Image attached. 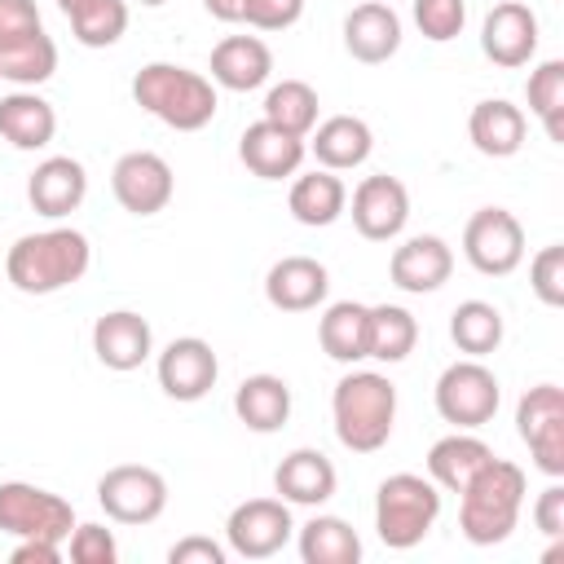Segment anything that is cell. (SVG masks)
Masks as SVG:
<instances>
[{"label":"cell","mask_w":564,"mask_h":564,"mask_svg":"<svg viewBox=\"0 0 564 564\" xmlns=\"http://www.w3.org/2000/svg\"><path fill=\"white\" fill-rule=\"evenodd\" d=\"M93 264V247L79 229L70 225H53L40 234H22L9 256H4V273L22 295H53L75 286Z\"/></svg>","instance_id":"6da1fadb"},{"label":"cell","mask_w":564,"mask_h":564,"mask_svg":"<svg viewBox=\"0 0 564 564\" xmlns=\"http://www.w3.org/2000/svg\"><path fill=\"white\" fill-rule=\"evenodd\" d=\"M524 471L511 458H489L463 489H458V529L471 546H494L507 542L520 507H524Z\"/></svg>","instance_id":"7a4b0ae2"},{"label":"cell","mask_w":564,"mask_h":564,"mask_svg":"<svg viewBox=\"0 0 564 564\" xmlns=\"http://www.w3.org/2000/svg\"><path fill=\"white\" fill-rule=\"evenodd\" d=\"M132 101L176 132H198L216 119V84L176 62H145L132 75Z\"/></svg>","instance_id":"3957f363"},{"label":"cell","mask_w":564,"mask_h":564,"mask_svg":"<svg viewBox=\"0 0 564 564\" xmlns=\"http://www.w3.org/2000/svg\"><path fill=\"white\" fill-rule=\"evenodd\" d=\"M335 436L352 454H375L388 445L397 423V383L379 370H348L330 392Z\"/></svg>","instance_id":"277c9868"},{"label":"cell","mask_w":564,"mask_h":564,"mask_svg":"<svg viewBox=\"0 0 564 564\" xmlns=\"http://www.w3.org/2000/svg\"><path fill=\"white\" fill-rule=\"evenodd\" d=\"M441 516V489L427 476L414 471H397L388 480H379L375 489V533L383 546L392 551H410L419 546L432 524Z\"/></svg>","instance_id":"5b68a950"},{"label":"cell","mask_w":564,"mask_h":564,"mask_svg":"<svg viewBox=\"0 0 564 564\" xmlns=\"http://www.w3.org/2000/svg\"><path fill=\"white\" fill-rule=\"evenodd\" d=\"M432 401H436V414L463 432H476L485 427L494 414H498V401H502V388H498V375L480 361V357H463V361H449L432 388Z\"/></svg>","instance_id":"8992f818"},{"label":"cell","mask_w":564,"mask_h":564,"mask_svg":"<svg viewBox=\"0 0 564 564\" xmlns=\"http://www.w3.org/2000/svg\"><path fill=\"white\" fill-rule=\"evenodd\" d=\"M75 529V507L31 480H0V533L9 538H44V542H62Z\"/></svg>","instance_id":"52a82bcc"},{"label":"cell","mask_w":564,"mask_h":564,"mask_svg":"<svg viewBox=\"0 0 564 564\" xmlns=\"http://www.w3.org/2000/svg\"><path fill=\"white\" fill-rule=\"evenodd\" d=\"M516 432L529 445V458L542 476H564V388L538 383L516 405Z\"/></svg>","instance_id":"ba28073f"},{"label":"cell","mask_w":564,"mask_h":564,"mask_svg":"<svg viewBox=\"0 0 564 564\" xmlns=\"http://www.w3.org/2000/svg\"><path fill=\"white\" fill-rule=\"evenodd\" d=\"M97 502L115 524H154L167 511V480L145 463H119L97 480Z\"/></svg>","instance_id":"9c48e42d"},{"label":"cell","mask_w":564,"mask_h":564,"mask_svg":"<svg viewBox=\"0 0 564 564\" xmlns=\"http://www.w3.org/2000/svg\"><path fill=\"white\" fill-rule=\"evenodd\" d=\"M463 256L485 278H507L524 260V225L507 207H480L463 225Z\"/></svg>","instance_id":"30bf717a"},{"label":"cell","mask_w":564,"mask_h":564,"mask_svg":"<svg viewBox=\"0 0 564 564\" xmlns=\"http://www.w3.org/2000/svg\"><path fill=\"white\" fill-rule=\"evenodd\" d=\"M295 538L291 502L282 498H247L225 520V546L238 560H269Z\"/></svg>","instance_id":"8fae6325"},{"label":"cell","mask_w":564,"mask_h":564,"mask_svg":"<svg viewBox=\"0 0 564 564\" xmlns=\"http://www.w3.org/2000/svg\"><path fill=\"white\" fill-rule=\"evenodd\" d=\"M110 189H115V203L132 216H159L172 194H176V176H172V163L154 150H128L119 154V163L110 167Z\"/></svg>","instance_id":"7c38bea8"},{"label":"cell","mask_w":564,"mask_h":564,"mask_svg":"<svg viewBox=\"0 0 564 564\" xmlns=\"http://www.w3.org/2000/svg\"><path fill=\"white\" fill-rule=\"evenodd\" d=\"M154 375H159V388H163L172 401H203V397L216 388L220 361H216V352H212L207 339L181 335V339H172V344L159 352Z\"/></svg>","instance_id":"4fadbf2b"},{"label":"cell","mask_w":564,"mask_h":564,"mask_svg":"<svg viewBox=\"0 0 564 564\" xmlns=\"http://www.w3.org/2000/svg\"><path fill=\"white\" fill-rule=\"evenodd\" d=\"M410 220V189L388 176V172H375V176H361L357 189H352V225L361 238L370 242H392Z\"/></svg>","instance_id":"5bb4252c"},{"label":"cell","mask_w":564,"mask_h":564,"mask_svg":"<svg viewBox=\"0 0 564 564\" xmlns=\"http://www.w3.org/2000/svg\"><path fill=\"white\" fill-rule=\"evenodd\" d=\"M480 48L494 66L502 70H520L533 62L538 53V13L520 0H502L485 13V26H480Z\"/></svg>","instance_id":"9a60e30c"},{"label":"cell","mask_w":564,"mask_h":564,"mask_svg":"<svg viewBox=\"0 0 564 564\" xmlns=\"http://www.w3.org/2000/svg\"><path fill=\"white\" fill-rule=\"evenodd\" d=\"M93 352H97V361H101L106 370L128 375V370H137V366L150 361V352H154V330H150V322H145L141 313H132V308H110V313H101V317L93 322Z\"/></svg>","instance_id":"2e32d148"},{"label":"cell","mask_w":564,"mask_h":564,"mask_svg":"<svg viewBox=\"0 0 564 564\" xmlns=\"http://www.w3.org/2000/svg\"><path fill=\"white\" fill-rule=\"evenodd\" d=\"M304 154H308L304 137H295V132H286V128H278V123H269V119L247 123L242 137H238V159H242V167H247L251 176H260V181L295 176L300 163H304Z\"/></svg>","instance_id":"e0dca14e"},{"label":"cell","mask_w":564,"mask_h":564,"mask_svg":"<svg viewBox=\"0 0 564 564\" xmlns=\"http://www.w3.org/2000/svg\"><path fill=\"white\" fill-rule=\"evenodd\" d=\"M84 198H88V172H84V163L70 159V154H48V159L35 163V172L26 176V203H31L44 220L70 216Z\"/></svg>","instance_id":"ac0fdd59"},{"label":"cell","mask_w":564,"mask_h":564,"mask_svg":"<svg viewBox=\"0 0 564 564\" xmlns=\"http://www.w3.org/2000/svg\"><path fill=\"white\" fill-rule=\"evenodd\" d=\"M449 273H454V251H449V242L436 238V234H414V238H405V242L392 251V260H388V278H392L401 291H410V295H432V291H441V286L449 282Z\"/></svg>","instance_id":"d6986e66"},{"label":"cell","mask_w":564,"mask_h":564,"mask_svg":"<svg viewBox=\"0 0 564 564\" xmlns=\"http://www.w3.org/2000/svg\"><path fill=\"white\" fill-rule=\"evenodd\" d=\"M326 295H330V273L313 256H282L264 273V300L278 313H308L326 304Z\"/></svg>","instance_id":"ffe728a7"},{"label":"cell","mask_w":564,"mask_h":564,"mask_svg":"<svg viewBox=\"0 0 564 564\" xmlns=\"http://www.w3.org/2000/svg\"><path fill=\"white\" fill-rule=\"evenodd\" d=\"M335 485H339L335 463L322 449H308V445L291 449L273 471V489L291 507H322V502L335 498Z\"/></svg>","instance_id":"44dd1931"},{"label":"cell","mask_w":564,"mask_h":564,"mask_svg":"<svg viewBox=\"0 0 564 564\" xmlns=\"http://www.w3.org/2000/svg\"><path fill=\"white\" fill-rule=\"evenodd\" d=\"M344 48L366 62V66H379L388 62L397 48H401V18L388 0H366L357 9H348L344 18Z\"/></svg>","instance_id":"7402d4cb"},{"label":"cell","mask_w":564,"mask_h":564,"mask_svg":"<svg viewBox=\"0 0 564 564\" xmlns=\"http://www.w3.org/2000/svg\"><path fill=\"white\" fill-rule=\"evenodd\" d=\"M212 84L229 88V93H251L260 84H269L273 75V53L260 35H225L216 48H212Z\"/></svg>","instance_id":"603a6c76"},{"label":"cell","mask_w":564,"mask_h":564,"mask_svg":"<svg viewBox=\"0 0 564 564\" xmlns=\"http://www.w3.org/2000/svg\"><path fill=\"white\" fill-rule=\"evenodd\" d=\"M467 137L485 159H511V154H520V145L529 137V119L507 97H485L467 115Z\"/></svg>","instance_id":"cb8c5ba5"},{"label":"cell","mask_w":564,"mask_h":564,"mask_svg":"<svg viewBox=\"0 0 564 564\" xmlns=\"http://www.w3.org/2000/svg\"><path fill=\"white\" fill-rule=\"evenodd\" d=\"M304 141H308L317 167H330V172H352V167H361V163L370 159V150H375V132H370V123L357 119V115H330V119H322Z\"/></svg>","instance_id":"d4e9b609"},{"label":"cell","mask_w":564,"mask_h":564,"mask_svg":"<svg viewBox=\"0 0 564 564\" xmlns=\"http://www.w3.org/2000/svg\"><path fill=\"white\" fill-rule=\"evenodd\" d=\"M0 137L13 150H44L57 137V110L35 88H13L0 97Z\"/></svg>","instance_id":"484cf974"},{"label":"cell","mask_w":564,"mask_h":564,"mask_svg":"<svg viewBox=\"0 0 564 564\" xmlns=\"http://www.w3.org/2000/svg\"><path fill=\"white\" fill-rule=\"evenodd\" d=\"M234 414H238V423H247L260 436L286 427V419H291V383L282 375H247L234 388Z\"/></svg>","instance_id":"4316f807"},{"label":"cell","mask_w":564,"mask_h":564,"mask_svg":"<svg viewBox=\"0 0 564 564\" xmlns=\"http://www.w3.org/2000/svg\"><path fill=\"white\" fill-rule=\"evenodd\" d=\"M286 207H291V216H295L300 225H308V229H326V225H335V220L344 216V207H348V189H344L339 172H330V167H313V172H304V176L291 181Z\"/></svg>","instance_id":"83f0119b"},{"label":"cell","mask_w":564,"mask_h":564,"mask_svg":"<svg viewBox=\"0 0 564 564\" xmlns=\"http://www.w3.org/2000/svg\"><path fill=\"white\" fill-rule=\"evenodd\" d=\"M489 458H494V449L480 436H471V432L458 427V432L441 436L427 449V480H436V489H445V494H458Z\"/></svg>","instance_id":"f1b7e54d"},{"label":"cell","mask_w":564,"mask_h":564,"mask_svg":"<svg viewBox=\"0 0 564 564\" xmlns=\"http://www.w3.org/2000/svg\"><path fill=\"white\" fill-rule=\"evenodd\" d=\"M366 335H370V304H357V300L330 304L317 322V344L339 366L366 361Z\"/></svg>","instance_id":"f546056e"},{"label":"cell","mask_w":564,"mask_h":564,"mask_svg":"<svg viewBox=\"0 0 564 564\" xmlns=\"http://www.w3.org/2000/svg\"><path fill=\"white\" fill-rule=\"evenodd\" d=\"M295 546L304 564H357L361 560V538L339 516H313L295 533Z\"/></svg>","instance_id":"4dcf8cb0"},{"label":"cell","mask_w":564,"mask_h":564,"mask_svg":"<svg viewBox=\"0 0 564 564\" xmlns=\"http://www.w3.org/2000/svg\"><path fill=\"white\" fill-rule=\"evenodd\" d=\"M419 344V322L401 304H370V335H366V357L375 361H405Z\"/></svg>","instance_id":"1f68e13d"},{"label":"cell","mask_w":564,"mask_h":564,"mask_svg":"<svg viewBox=\"0 0 564 564\" xmlns=\"http://www.w3.org/2000/svg\"><path fill=\"white\" fill-rule=\"evenodd\" d=\"M502 313H498V304H489V300H463L454 313H449V339L458 344V352H467V357H489V352H498V344H502Z\"/></svg>","instance_id":"d6a6232c"},{"label":"cell","mask_w":564,"mask_h":564,"mask_svg":"<svg viewBox=\"0 0 564 564\" xmlns=\"http://www.w3.org/2000/svg\"><path fill=\"white\" fill-rule=\"evenodd\" d=\"M524 97H529V110L538 115L542 132L564 145V62L560 57H546L529 70V84H524Z\"/></svg>","instance_id":"836d02e7"},{"label":"cell","mask_w":564,"mask_h":564,"mask_svg":"<svg viewBox=\"0 0 564 564\" xmlns=\"http://www.w3.org/2000/svg\"><path fill=\"white\" fill-rule=\"evenodd\" d=\"M264 119L269 123H278V128H286V132H295V137H308L313 128H317V93H313V84H304V79H282V84H273L269 93H264Z\"/></svg>","instance_id":"e575fe53"},{"label":"cell","mask_w":564,"mask_h":564,"mask_svg":"<svg viewBox=\"0 0 564 564\" xmlns=\"http://www.w3.org/2000/svg\"><path fill=\"white\" fill-rule=\"evenodd\" d=\"M66 18L84 48H110L128 31V0H88Z\"/></svg>","instance_id":"d590c367"},{"label":"cell","mask_w":564,"mask_h":564,"mask_svg":"<svg viewBox=\"0 0 564 564\" xmlns=\"http://www.w3.org/2000/svg\"><path fill=\"white\" fill-rule=\"evenodd\" d=\"M53 70H57V44H53L48 31H40V35H31L26 44L0 53V79H9V84H18V88L44 84V79H53Z\"/></svg>","instance_id":"8d00e7d4"},{"label":"cell","mask_w":564,"mask_h":564,"mask_svg":"<svg viewBox=\"0 0 564 564\" xmlns=\"http://www.w3.org/2000/svg\"><path fill=\"white\" fill-rule=\"evenodd\" d=\"M414 22H419L423 40L449 44L467 26V0H414Z\"/></svg>","instance_id":"74e56055"},{"label":"cell","mask_w":564,"mask_h":564,"mask_svg":"<svg viewBox=\"0 0 564 564\" xmlns=\"http://www.w3.org/2000/svg\"><path fill=\"white\" fill-rule=\"evenodd\" d=\"M529 286H533V295H538L546 308H560V304H564V247H560V242L542 247V251L529 260Z\"/></svg>","instance_id":"f35d334b"},{"label":"cell","mask_w":564,"mask_h":564,"mask_svg":"<svg viewBox=\"0 0 564 564\" xmlns=\"http://www.w3.org/2000/svg\"><path fill=\"white\" fill-rule=\"evenodd\" d=\"M66 546H70L75 564H115L119 560V542L106 524H75Z\"/></svg>","instance_id":"ab89813d"},{"label":"cell","mask_w":564,"mask_h":564,"mask_svg":"<svg viewBox=\"0 0 564 564\" xmlns=\"http://www.w3.org/2000/svg\"><path fill=\"white\" fill-rule=\"evenodd\" d=\"M40 31H44V22H40L35 0H0V53L26 44Z\"/></svg>","instance_id":"60d3db41"},{"label":"cell","mask_w":564,"mask_h":564,"mask_svg":"<svg viewBox=\"0 0 564 564\" xmlns=\"http://www.w3.org/2000/svg\"><path fill=\"white\" fill-rule=\"evenodd\" d=\"M304 18V0H247L242 22L256 31H286Z\"/></svg>","instance_id":"b9f144b4"},{"label":"cell","mask_w":564,"mask_h":564,"mask_svg":"<svg viewBox=\"0 0 564 564\" xmlns=\"http://www.w3.org/2000/svg\"><path fill=\"white\" fill-rule=\"evenodd\" d=\"M225 560H229V546L198 538V533L172 542V551H167V564H225Z\"/></svg>","instance_id":"7bdbcfd3"},{"label":"cell","mask_w":564,"mask_h":564,"mask_svg":"<svg viewBox=\"0 0 564 564\" xmlns=\"http://www.w3.org/2000/svg\"><path fill=\"white\" fill-rule=\"evenodd\" d=\"M533 524H538L546 538H560V533H564V485H560V480H551V485L538 494V502H533Z\"/></svg>","instance_id":"ee69618b"},{"label":"cell","mask_w":564,"mask_h":564,"mask_svg":"<svg viewBox=\"0 0 564 564\" xmlns=\"http://www.w3.org/2000/svg\"><path fill=\"white\" fill-rule=\"evenodd\" d=\"M13 564H57L62 560V542H44V538H18V546L9 551Z\"/></svg>","instance_id":"f6af8a7d"},{"label":"cell","mask_w":564,"mask_h":564,"mask_svg":"<svg viewBox=\"0 0 564 564\" xmlns=\"http://www.w3.org/2000/svg\"><path fill=\"white\" fill-rule=\"evenodd\" d=\"M242 4H247V0H203V9H207L216 22H242Z\"/></svg>","instance_id":"bcb514c9"},{"label":"cell","mask_w":564,"mask_h":564,"mask_svg":"<svg viewBox=\"0 0 564 564\" xmlns=\"http://www.w3.org/2000/svg\"><path fill=\"white\" fill-rule=\"evenodd\" d=\"M79 4H88V0H57V9H62V13H75Z\"/></svg>","instance_id":"7dc6e473"},{"label":"cell","mask_w":564,"mask_h":564,"mask_svg":"<svg viewBox=\"0 0 564 564\" xmlns=\"http://www.w3.org/2000/svg\"><path fill=\"white\" fill-rule=\"evenodd\" d=\"M137 4H145V9H159V4H167V0H137Z\"/></svg>","instance_id":"c3c4849f"}]
</instances>
